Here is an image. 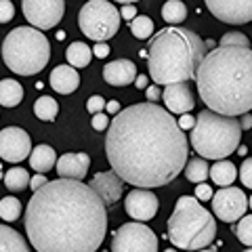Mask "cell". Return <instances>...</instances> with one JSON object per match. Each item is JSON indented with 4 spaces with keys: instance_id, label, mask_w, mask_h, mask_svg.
<instances>
[{
    "instance_id": "1",
    "label": "cell",
    "mask_w": 252,
    "mask_h": 252,
    "mask_svg": "<svg viewBox=\"0 0 252 252\" xmlns=\"http://www.w3.org/2000/svg\"><path fill=\"white\" fill-rule=\"evenodd\" d=\"M105 154L122 181L154 189L185 168L189 141L168 109L147 101L116 114L107 126Z\"/></svg>"
},
{
    "instance_id": "30",
    "label": "cell",
    "mask_w": 252,
    "mask_h": 252,
    "mask_svg": "<svg viewBox=\"0 0 252 252\" xmlns=\"http://www.w3.org/2000/svg\"><path fill=\"white\" fill-rule=\"evenodd\" d=\"M0 217H2L4 220H9V223H13V220H17L21 217V202L17 198H2L0 200Z\"/></svg>"
},
{
    "instance_id": "13",
    "label": "cell",
    "mask_w": 252,
    "mask_h": 252,
    "mask_svg": "<svg viewBox=\"0 0 252 252\" xmlns=\"http://www.w3.org/2000/svg\"><path fill=\"white\" fill-rule=\"evenodd\" d=\"M204 2L219 21L233 26L252 21V0H204Z\"/></svg>"
},
{
    "instance_id": "47",
    "label": "cell",
    "mask_w": 252,
    "mask_h": 252,
    "mask_svg": "<svg viewBox=\"0 0 252 252\" xmlns=\"http://www.w3.org/2000/svg\"><path fill=\"white\" fill-rule=\"evenodd\" d=\"M116 2H122V4H132V2H137V0H116Z\"/></svg>"
},
{
    "instance_id": "8",
    "label": "cell",
    "mask_w": 252,
    "mask_h": 252,
    "mask_svg": "<svg viewBox=\"0 0 252 252\" xmlns=\"http://www.w3.org/2000/svg\"><path fill=\"white\" fill-rule=\"evenodd\" d=\"M120 11L109 0H89L78 15V23L86 38L105 42L120 30Z\"/></svg>"
},
{
    "instance_id": "50",
    "label": "cell",
    "mask_w": 252,
    "mask_h": 252,
    "mask_svg": "<svg viewBox=\"0 0 252 252\" xmlns=\"http://www.w3.org/2000/svg\"><path fill=\"white\" fill-rule=\"evenodd\" d=\"M198 252H217V250H206V248H204V250H198Z\"/></svg>"
},
{
    "instance_id": "9",
    "label": "cell",
    "mask_w": 252,
    "mask_h": 252,
    "mask_svg": "<svg viewBox=\"0 0 252 252\" xmlns=\"http://www.w3.org/2000/svg\"><path fill=\"white\" fill-rule=\"evenodd\" d=\"M112 252H158V238L143 223H124L114 233Z\"/></svg>"
},
{
    "instance_id": "15",
    "label": "cell",
    "mask_w": 252,
    "mask_h": 252,
    "mask_svg": "<svg viewBox=\"0 0 252 252\" xmlns=\"http://www.w3.org/2000/svg\"><path fill=\"white\" fill-rule=\"evenodd\" d=\"M122 185H124V181L114 170H109V172H97L89 187L99 195V200L105 206H114L122 195Z\"/></svg>"
},
{
    "instance_id": "39",
    "label": "cell",
    "mask_w": 252,
    "mask_h": 252,
    "mask_svg": "<svg viewBox=\"0 0 252 252\" xmlns=\"http://www.w3.org/2000/svg\"><path fill=\"white\" fill-rule=\"evenodd\" d=\"M46 183H49V181H46V177L40 175V172H38L36 177H30V189L32 191H38V189H40L42 185H46Z\"/></svg>"
},
{
    "instance_id": "4",
    "label": "cell",
    "mask_w": 252,
    "mask_h": 252,
    "mask_svg": "<svg viewBox=\"0 0 252 252\" xmlns=\"http://www.w3.org/2000/svg\"><path fill=\"white\" fill-rule=\"evenodd\" d=\"M206 53L208 44L193 30L179 26L164 28L149 42V76L158 86L189 82L191 78H195V72Z\"/></svg>"
},
{
    "instance_id": "46",
    "label": "cell",
    "mask_w": 252,
    "mask_h": 252,
    "mask_svg": "<svg viewBox=\"0 0 252 252\" xmlns=\"http://www.w3.org/2000/svg\"><path fill=\"white\" fill-rule=\"evenodd\" d=\"M235 152H240V154L244 156V154H246V152H248V147H246V145H242V147H238V149H235Z\"/></svg>"
},
{
    "instance_id": "51",
    "label": "cell",
    "mask_w": 252,
    "mask_h": 252,
    "mask_svg": "<svg viewBox=\"0 0 252 252\" xmlns=\"http://www.w3.org/2000/svg\"><path fill=\"white\" fill-rule=\"evenodd\" d=\"M244 252H252V248H248V250H244Z\"/></svg>"
},
{
    "instance_id": "16",
    "label": "cell",
    "mask_w": 252,
    "mask_h": 252,
    "mask_svg": "<svg viewBox=\"0 0 252 252\" xmlns=\"http://www.w3.org/2000/svg\"><path fill=\"white\" fill-rule=\"evenodd\" d=\"M164 105L170 114H189L195 105L193 93L189 89L187 82H177V84H166V89L162 93Z\"/></svg>"
},
{
    "instance_id": "43",
    "label": "cell",
    "mask_w": 252,
    "mask_h": 252,
    "mask_svg": "<svg viewBox=\"0 0 252 252\" xmlns=\"http://www.w3.org/2000/svg\"><path fill=\"white\" fill-rule=\"evenodd\" d=\"M135 84H137V89L139 91H143V89H147V76H143V74H137V78H135Z\"/></svg>"
},
{
    "instance_id": "12",
    "label": "cell",
    "mask_w": 252,
    "mask_h": 252,
    "mask_svg": "<svg viewBox=\"0 0 252 252\" xmlns=\"http://www.w3.org/2000/svg\"><path fill=\"white\" fill-rule=\"evenodd\" d=\"M32 152V139L23 128L9 126L0 130V160L19 164L26 158H30Z\"/></svg>"
},
{
    "instance_id": "34",
    "label": "cell",
    "mask_w": 252,
    "mask_h": 252,
    "mask_svg": "<svg viewBox=\"0 0 252 252\" xmlns=\"http://www.w3.org/2000/svg\"><path fill=\"white\" fill-rule=\"evenodd\" d=\"M15 17V6L11 0H0V23H9Z\"/></svg>"
},
{
    "instance_id": "6",
    "label": "cell",
    "mask_w": 252,
    "mask_h": 252,
    "mask_svg": "<svg viewBox=\"0 0 252 252\" xmlns=\"http://www.w3.org/2000/svg\"><path fill=\"white\" fill-rule=\"evenodd\" d=\"M242 126L231 116H220L204 109L191 128V145L202 158L223 160L240 147Z\"/></svg>"
},
{
    "instance_id": "25",
    "label": "cell",
    "mask_w": 252,
    "mask_h": 252,
    "mask_svg": "<svg viewBox=\"0 0 252 252\" xmlns=\"http://www.w3.org/2000/svg\"><path fill=\"white\" fill-rule=\"evenodd\" d=\"M2 179H4L6 189H9V191H13V193L23 191L26 187H30V172H28L26 168H21V166L11 168Z\"/></svg>"
},
{
    "instance_id": "35",
    "label": "cell",
    "mask_w": 252,
    "mask_h": 252,
    "mask_svg": "<svg viewBox=\"0 0 252 252\" xmlns=\"http://www.w3.org/2000/svg\"><path fill=\"white\" fill-rule=\"evenodd\" d=\"M86 109H89L91 114H99L105 109V99L99 97V94H94V97H91L89 101H86Z\"/></svg>"
},
{
    "instance_id": "44",
    "label": "cell",
    "mask_w": 252,
    "mask_h": 252,
    "mask_svg": "<svg viewBox=\"0 0 252 252\" xmlns=\"http://www.w3.org/2000/svg\"><path fill=\"white\" fill-rule=\"evenodd\" d=\"M105 109H109V114H118L120 112V103H118V101H109V103H105Z\"/></svg>"
},
{
    "instance_id": "26",
    "label": "cell",
    "mask_w": 252,
    "mask_h": 252,
    "mask_svg": "<svg viewBox=\"0 0 252 252\" xmlns=\"http://www.w3.org/2000/svg\"><path fill=\"white\" fill-rule=\"evenodd\" d=\"M162 17L170 26H179V23H183L187 19V6L181 0H168L162 6Z\"/></svg>"
},
{
    "instance_id": "48",
    "label": "cell",
    "mask_w": 252,
    "mask_h": 252,
    "mask_svg": "<svg viewBox=\"0 0 252 252\" xmlns=\"http://www.w3.org/2000/svg\"><path fill=\"white\" fill-rule=\"evenodd\" d=\"M164 252H177V248H166V250H164Z\"/></svg>"
},
{
    "instance_id": "18",
    "label": "cell",
    "mask_w": 252,
    "mask_h": 252,
    "mask_svg": "<svg viewBox=\"0 0 252 252\" xmlns=\"http://www.w3.org/2000/svg\"><path fill=\"white\" fill-rule=\"evenodd\" d=\"M103 78L107 84L112 86H126L130 82H135L137 78V65L128 59H116L109 61L103 67Z\"/></svg>"
},
{
    "instance_id": "21",
    "label": "cell",
    "mask_w": 252,
    "mask_h": 252,
    "mask_svg": "<svg viewBox=\"0 0 252 252\" xmlns=\"http://www.w3.org/2000/svg\"><path fill=\"white\" fill-rule=\"evenodd\" d=\"M208 177L212 179V183H217V185H220V187H229L233 181L238 179V168H235L233 162L217 160V162L210 166Z\"/></svg>"
},
{
    "instance_id": "20",
    "label": "cell",
    "mask_w": 252,
    "mask_h": 252,
    "mask_svg": "<svg viewBox=\"0 0 252 252\" xmlns=\"http://www.w3.org/2000/svg\"><path fill=\"white\" fill-rule=\"evenodd\" d=\"M55 160H57V154L49 145H38L30 152V166L36 172H40V175L55 168Z\"/></svg>"
},
{
    "instance_id": "17",
    "label": "cell",
    "mask_w": 252,
    "mask_h": 252,
    "mask_svg": "<svg viewBox=\"0 0 252 252\" xmlns=\"http://www.w3.org/2000/svg\"><path fill=\"white\" fill-rule=\"evenodd\" d=\"M91 166V158L89 154H63L59 158V162L55 164L57 168V175L61 179H76V181H82L89 172Z\"/></svg>"
},
{
    "instance_id": "31",
    "label": "cell",
    "mask_w": 252,
    "mask_h": 252,
    "mask_svg": "<svg viewBox=\"0 0 252 252\" xmlns=\"http://www.w3.org/2000/svg\"><path fill=\"white\" fill-rule=\"evenodd\" d=\"M233 231L242 244H246V246L252 248V215H244L238 220V225L233 227Z\"/></svg>"
},
{
    "instance_id": "33",
    "label": "cell",
    "mask_w": 252,
    "mask_h": 252,
    "mask_svg": "<svg viewBox=\"0 0 252 252\" xmlns=\"http://www.w3.org/2000/svg\"><path fill=\"white\" fill-rule=\"evenodd\" d=\"M240 181L244 183V187L252 189V158H246L242 162V168H240Z\"/></svg>"
},
{
    "instance_id": "11",
    "label": "cell",
    "mask_w": 252,
    "mask_h": 252,
    "mask_svg": "<svg viewBox=\"0 0 252 252\" xmlns=\"http://www.w3.org/2000/svg\"><path fill=\"white\" fill-rule=\"evenodd\" d=\"M212 210L225 223H238L248 210V198L238 187H223L212 193Z\"/></svg>"
},
{
    "instance_id": "10",
    "label": "cell",
    "mask_w": 252,
    "mask_h": 252,
    "mask_svg": "<svg viewBox=\"0 0 252 252\" xmlns=\"http://www.w3.org/2000/svg\"><path fill=\"white\" fill-rule=\"evenodd\" d=\"M21 9L36 30H51L63 19L65 0H21Z\"/></svg>"
},
{
    "instance_id": "27",
    "label": "cell",
    "mask_w": 252,
    "mask_h": 252,
    "mask_svg": "<svg viewBox=\"0 0 252 252\" xmlns=\"http://www.w3.org/2000/svg\"><path fill=\"white\" fill-rule=\"evenodd\" d=\"M208 172H210V166L206 160H200V158H195V160H189L185 164V177L187 181H191V183H204V181L208 179Z\"/></svg>"
},
{
    "instance_id": "28",
    "label": "cell",
    "mask_w": 252,
    "mask_h": 252,
    "mask_svg": "<svg viewBox=\"0 0 252 252\" xmlns=\"http://www.w3.org/2000/svg\"><path fill=\"white\" fill-rule=\"evenodd\" d=\"M57 112H59V105L53 97H40L34 103L36 118H40V120H44V122H53L55 118H57Z\"/></svg>"
},
{
    "instance_id": "3",
    "label": "cell",
    "mask_w": 252,
    "mask_h": 252,
    "mask_svg": "<svg viewBox=\"0 0 252 252\" xmlns=\"http://www.w3.org/2000/svg\"><path fill=\"white\" fill-rule=\"evenodd\" d=\"M198 93L210 112L242 116L252 109V51L219 46L206 53L195 72Z\"/></svg>"
},
{
    "instance_id": "7",
    "label": "cell",
    "mask_w": 252,
    "mask_h": 252,
    "mask_svg": "<svg viewBox=\"0 0 252 252\" xmlns=\"http://www.w3.org/2000/svg\"><path fill=\"white\" fill-rule=\"evenodd\" d=\"M2 59L11 72L19 76H34L42 72L51 59V44L36 28H15L2 42Z\"/></svg>"
},
{
    "instance_id": "49",
    "label": "cell",
    "mask_w": 252,
    "mask_h": 252,
    "mask_svg": "<svg viewBox=\"0 0 252 252\" xmlns=\"http://www.w3.org/2000/svg\"><path fill=\"white\" fill-rule=\"evenodd\" d=\"M248 206H250V210H252V195H250V200H248Z\"/></svg>"
},
{
    "instance_id": "40",
    "label": "cell",
    "mask_w": 252,
    "mask_h": 252,
    "mask_svg": "<svg viewBox=\"0 0 252 252\" xmlns=\"http://www.w3.org/2000/svg\"><path fill=\"white\" fill-rule=\"evenodd\" d=\"M179 128L181 130H189V128H193V116H189V114H181V118H179Z\"/></svg>"
},
{
    "instance_id": "14",
    "label": "cell",
    "mask_w": 252,
    "mask_h": 252,
    "mask_svg": "<svg viewBox=\"0 0 252 252\" xmlns=\"http://www.w3.org/2000/svg\"><path fill=\"white\" fill-rule=\"evenodd\" d=\"M158 206H160V202H158V195L152 193L149 189H132V191L126 193V202H124V208L126 212L135 219V220H152L156 215H158Z\"/></svg>"
},
{
    "instance_id": "5",
    "label": "cell",
    "mask_w": 252,
    "mask_h": 252,
    "mask_svg": "<svg viewBox=\"0 0 252 252\" xmlns=\"http://www.w3.org/2000/svg\"><path fill=\"white\" fill-rule=\"evenodd\" d=\"M168 240L181 250L198 252L217 238V220L191 195H181L168 219Z\"/></svg>"
},
{
    "instance_id": "42",
    "label": "cell",
    "mask_w": 252,
    "mask_h": 252,
    "mask_svg": "<svg viewBox=\"0 0 252 252\" xmlns=\"http://www.w3.org/2000/svg\"><path fill=\"white\" fill-rule=\"evenodd\" d=\"M147 99H149V103H156V101L160 99V86L158 84L147 86Z\"/></svg>"
},
{
    "instance_id": "23",
    "label": "cell",
    "mask_w": 252,
    "mask_h": 252,
    "mask_svg": "<svg viewBox=\"0 0 252 252\" xmlns=\"http://www.w3.org/2000/svg\"><path fill=\"white\" fill-rule=\"evenodd\" d=\"M23 99V86L17 80H0V105L4 107H15L19 105Z\"/></svg>"
},
{
    "instance_id": "38",
    "label": "cell",
    "mask_w": 252,
    "mask_h": 252,
    "mask_svg": "<svg viewBox=\"0 0 252 252\" xmlns=\"http://www.w3.org/2000/svg\"><path fill=\"white\" fill-rule=\"evenodd\" d=\"M91 51H93L94 57L103 59V57H107V55H109V44H107V42H97V44H94Z\"/></svg>"
},
{
    "instance_id": "2",
    "label": "cell",
    "mask_w": 252,
    "mask_h": 252,
    "mask_svg": "<svg viewBox=\"0 0 252 252\" xmlns=\"http://www.w3.org/2000/svg\"><path fill=\"white\" fill-rule=\"evenodd\" d=\"M26 231L38 252H97L107 233V210L82 181H49L28 202Z\"/></svg>"
},
{
    "instance_id": "41",
    "label": "cell",
    "mask_w": 252,
    "mask_h": 252,
    "mask_svg": "<svg viewBox=\"0 0 252 252\" xmlns=\"http://www.w3.org/2000/svg\"><path fill=\"white\" fill-rule=\"evenodd\" d=\"M120 17H122V19H128V21H132V19L137 17V9H135V6H132V4H124L122 9H120Z\"/></svg>"
},
{
    "instance_id": "45",
    "label": "cell",
    "mask_w": 252,
    "mask_h": 252,
    "mask_svg": "<svg viewBox=\"0 0 252 252\" xmlns=\"http://www.w3.org/2000/svg\"><path fill=\"white\" fill-rule=\"evenodd\" d=\"M244 130H248V128H252V116L250 114H244V122L240 124Z\"/></svg>"
},
{
    "instance_id": "22",
    "label": "cell",
    "mask_w": 252,
    "mask_h": 252,
    "mask_svg": "<svg viewBox=\"0 0 252 252\" xmlns=\"http://www.w3.org/2000/svg\"><path fill=\"white\" fill-rule=\"evenodd\" d=\"M0 252H30L23 235L13 227L0 225Z\"/></svg>"
},
{
    "instance_id": "37",
    "label": "cell",
    "mask_w": 252,
    "mask_h": 252,
    "mask_svg": "<svg viewBox=\"0 0 252 252\" xmlns=\"http://www.w3.org/2000/svg\"><path fill=\"white\" fill-rule=\"evenodd\" d=\"M212 189H210V185H206V183H198V187H195V200H202V202H206V200H210L212 198Z\"/></svg>"
},
{
    "instance_id": "36",
    "label": "cell",
    "mask_w": 252,
    "mask_h": 252,
    "mask_svg": "<svg viewBox=\"0 0 252 252\" xmlns=\"http://www.w3.org/2000/svg\"><path fill=\"white\" fill-rule=\"evenodd\" d=\"M107 126H109V118H107V114L99 112V114H94V116H93V128H94V130H105Z\"/></svg>"
},
{
    "instance_id": "19",
    "label": "cell",
    "mask_w": 252,
    "mask_h": 252,
    "mask_svg": "<svg viewBox=\"0 0 252 252\" xmlns=\"http://www.w3.org/2000/svg\"><path fill=\"white\" fill-rule=\"evenodd\" d=\"M80 86V74L72 65H59L51 72V89L59 94H72Z\"/></svg>"
},
{
    "instance_id": "24",
    "label": "cell",
    "mask_w": 252,
    "mask_h": 252,
    "mask_svg": "<svg viewBox=\"0 0 252 252\" xmlns=\"http://www.w3.org/2000/svg\"><path fill=\"white\" fill-rule=\"evenodd\" d=\"M65 59H67L69 65L76 67V69L86 67L93 59V51H91V46L84 44V42H72L65 51Z\"/></svg>"
},
{
    "instance_id": "29",
    "label": "cell",
    "mask_w": 252,
    "mask_h": 252,
    "mask_svg": "<svg viewBox=\"0 0 252 252\" xmlns=\"http://www.w3.org/2000/svg\"><path fill=\"white\" fill-rule=\"evenodd\" d=\"M130 32L135 38H139V40H145V38H149L154 34V21L149 19L147 15H137L130 23Z\"/></svg>"
},
{
    "instance_id": "32",
    "label": "cell",
    "mask_w": 252,
    "mask_h": 252,
    "mask_svg": "<svg viewBox=\"0 0 252 252\" xmlns=\"http://www.w3.org/2000/svg\"><path fill=\"white\" fill-rule=\"evenodd\" d=\"M220 46H244V49H250V40L242 32H227L220 38Z\"/></svg>"
}]
</instances>
